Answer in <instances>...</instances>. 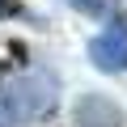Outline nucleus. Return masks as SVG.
<instances>
[{"label":"nucleus","instance_id":"nucleus-1","mask_svg":"<svg viewBox=\"0 0 127 127\" xmlns=\"http://www.w3.org/2000/svg\"><path fill=\"white\" fill-rule=\"evenodd\" d=\"M55 102H59V81L47 68H30V72L0 85V119H4V127L42 119L55 110Z\"/></svg>","mask_w":127,"mask_h":127},{"label":"nucleus","instance_id":"nucleus-2","mask_svg":"<svg viewBox=\"0 0 127 127\" xmlns=\"http://www.w3.org/2000/svg\"><path fill=\"white\" fill-rule=\"evenodd\" d=\"M85 55L97 72H127V9H119L102 26V34L89 38Z\"/></svg>","mask_w":127,"mask_h":127},{"label":"nucleus","instance_id":"nucleus-3","mask_svg":"<svg viewBox=\"0 0 127 127\" xmlns=\"http://www.w3.org/2000/svg\"><path fill=\"white\" fill-rule=\"evenodd\" d=\"M72 127H127V114L106 93H85L72 106Z\"/></svg>","mask_w":127,"mask_h":127},{"label":"nucleus","instance_id":"nucleus-4","mask_svg":"<svg viewBox=\"0 0 127 127\" xmlns=\"http://www.w3.org/2000/svg\"><path fill=\"white\" fill-rule=\"evenodd\" d=\"M68 9H76V13H85V17H102L106 9H110V0H64Z\"/></svg>","mask_w":127,"mask_h":127}]
</instances>
